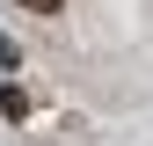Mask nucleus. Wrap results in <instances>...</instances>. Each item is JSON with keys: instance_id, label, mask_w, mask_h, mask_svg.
<instances>
[{"instance_id": "nucleus-1", "label": "nucleus", "mask_w": 153, "mask_h": 146, "mask_svg": "<svg viewBox=\"0 0 153 146\" xmlns=\"http://www.w3.org/2000/svg\"><path fill=\"white\" fill-rule=\"evenodd\" d=\"M0 117H15V124H22V117H29V95H22V88H15V80H7V88H0Z\"/></svg>"}, {"instance_id": "nucleus-2", "label": "nucleus", "mask_w": 153, "mask_h": 146, "mask_svg": "<svg viewBox=\"0 0 153 146\" xmlns=\"http://www.w3.org/2000/svg\"><path fill=\"white\" fill-rule=\"evenodd\" d=\"M15 7H29V15H59L66 0H15Z\"/></svg>"}]
</instances>
